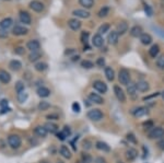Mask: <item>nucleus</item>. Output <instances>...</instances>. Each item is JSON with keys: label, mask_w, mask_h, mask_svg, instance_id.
<instances>
[{"label": "nucleus", "mask_w": 164, "mask_h": 163, "mask_svg": "<svg viewBox=\"0 0 164 163\" xmlns=\"http://www.w3.org/2000/svg\"><path fill=\"white\" fill-rule=\"evenodd\" d=\"M127 93L129 94L131 99H136L138 96V89L136 86V83H129L127 86Z\"/></svg>", "instance_id": "nucleus-7"}, {"label": "nucleus", "mask_w": 164, "mask_h": 163, "mask_svg": "<svg viewBox=\"0 0 164 163\" xmlns=\"http://www.w3.org/2000/svg\"><path fill=\"white\" fill-rule=\"evenodd\" d=\"M63 132V134L66 135L67 137H69L70 136V134H71V130H70V128L68 127V126H65V127H63V130H61Z\"/></svg>", "instance_id": "nucleus-49"}, {"label": "nucleus", "mask_w": 164, "mask_h": 163, "mask_svg": "<svg viewBox=\"0 0 164 163\" xmlns=\"http://www.w3.org/2000/svg\"><path fill=\"white\" fill-rule=\"evenodd\" d=\"M59 153L63 156L65 159H70V158L72 157V154H71V151L70 149L67 146H61L59 149Z\"/></svg>", "instance_id": "nucleus-23"}, {"label": "nucleus", "mask_w": 164, "mask_h": 163, "mask_svg": "<svg viewBox=\"0 0 164 163\" xmlns=\"http://www.w3.org/2000/svg\"><path fill=\"white\" fill-rule=\"evenodd\" d=\"M95 163H107L103 157H98L95 159Z\"/></svg>", "instance_id": "nucleus-53"}, {"label": "nucleus", "mask_w": 164, "mask_h": 163, "mask_svg": "<svg viewBox=\"0 0 164 163\" xmlns=\"http://www.w3.org/2000/svg\"><path fill=\"white\" fill-rule=\"evenodd\" d=\"M107 41L110 45H116L119 41V34L116 31H112L107 36Z\"/></svg>", "instance_id": "nucleus-12"}, {"label": "nucleus", "mask_w": 164, "mask_h": 163, "mask_svg": "<svg viewBox=\"0 0 164 163\" xmlns=\"http://www.w3.org/2000/svg\"><path fill=\"white\" fill-rule=\"evenodd\" d=\"M157 146H158V148L160 149V150L164 151V137L159 139V141L157 142Z\"/></svg>", "instance_id": "nucleus-47"}, {"label": "nucleus", "mask_w": 164, "mask_h": 163, "mask_svg": "<svg viewBox=\"0 0 164 163\" xmlns=\"http://www.w3.org/2000/svg\"><path fill=\"white\" fill-rule=\"evenodd\" d=\"M11 81V76L8 71L6 70H0V82L3 84H7Z\"/></svg>", "instance_id": "nucleus-15"}, {"label": "nucleus", "mask_w": 164, "mask_h": 163, "mask_svg": "<svg viewBox=\"0 0 164 163\" xmlns=\"http://www.w3.org/2000/svg\"><path fill=\"white\" fill-rule=\"evenodd\" d=\"M89 36H90V33H89V32H85V31H83V32L81 33L80 39H81V42L83 43V44H86V43H88Z\"/></svg>", "instance_id": "nucleus-41"}, {"label": "nucleus", "mask_w": 164, "mask_h": 163, "mask_svg": "<svg viewBox=\"0 0 164 163\" xmlns=\"http://www.w3.org/2000/svg\"><path fill=\"white\" fill-rule=\"evenodd\" d=\"M73 16H76L77 18H80V19H88L90 16V12L86 11L84 9H77V10H73L72 12Z\"/></svg>", "instance_id": "nucleus-11"}, {"label": "nucleus", "mask_w": 164, "mask_h": 163, "mask_svg": "<svg viewBox=\"0 0 164 163\" xmlns=\"http://www.w3.org/2000/svg\"><path fill=\"white\" fill-rule=\"evenodd\" d=\"M14 53L18 55H23L24 54V48L23 47H16V51H14Z\"/></svg>", "instance_id": "nucleus-51"}, {"label": "nucleus", "mask_w": 164, "mask_h": 163, "mask_svg": "<svg viewBox=\"0 0 164 163\" xmlns=\"http://www.w3.org/2000/svg\"><path fill=\"white\" fill-rule=\"evenodd\" d=\"M34 132L35 135H37L38 137H46L48 131L46 130V128H45L44 126H36V127L34 128Z\"/></svg>", "instance_id": "nucleus-24"}, {"label": "nucleus", "mask_w": 164, "mask_h": 163, "mask_svg": "<svg viewBox=\"0 0 164 163\" xmlns=\"http://www.w3.org/2000/svg\"><path fill=\"white\" fill-rule=\"evenodd\" d=\"M118 80L120 84L123 86H128L130 83V72L127 70L126 68H122L118 72Z\"/></svg>", "instance_id": "nucleus-2"}, {"label": "nucleus", "mask_w": 164, "mask_h": 163, "mask_svg": "<svg viewBox=\"0 0 164 163\" xmlns=\"http://www.w3.org/2000/svg\"><path fill=\"white\" fill-rule=\"evenodd\" d=\"M161 96H162V99H163V100H164V91H163V92H162V93H161Z\"/></svg>", "instance_id": "nucleus-62"}, {"label": "nucleus", "mask_w": 164, "mask_h": 163, "mask_svg": "<svg viewBox=\"0 0 164 163\" xmlns=\"http://www.w3.org/2000/svg\"><path fill=\"white\" fill-rule=\"evenodd\" d=\"M133 114L135 117H142V116L148 114V109L141 106V107H138V109H136L135 111H133Z\"/></svg>", "instance_id": "nucleus-26"}, {"label": "nucleus", "mask_w": 164, "mask_h": 163, "mask_svg": "<svg viewBox=\"0 0 164 163\" xmlns=\"http://www.w3.org/2000/svg\"><path fill=\"white\" fill-rule=\"evenodd\" d=\"M57 163H63V162H57Z\"/></svg>", "instance_id": "nucleus-64"}, {"label": "nucleus", "mask_w": 164, "mask_h": 163, "mask_svg": "<svg viewBox=\"0 0 164 163\" xmlns=\"http://www.w3.org/2000/svg\"><path fill=\"white\" fill-rule=\"evenodd\" d=\"M145 13H147V14H148L149 16H152V10L150 9V7L145 4Z\"/></svg>", "instance_id": "nucleus-54"}, {"label": "nucleus", "mask_w": 164, "mask_h": 163, "mask_svg": "<svg viewBox=\"0 0 164 163\" xmlns=\"http://www.w3.org/2000/svg\"><path fill=\"white\" fill-rule=\"evenodd\" d=\"M47 118L48 119H53V118L57 119L58 118V115H54V114H51V115H47Z\"/></svg>", "instance_id": "nucleus-57"}, {"label": "nucleus", "mask_w": 164, "mask_h": 163, "mask_svg": "<svg viewBox=\"0 0 164 163\" xmlns=\"http://www.w3.org/2000/svg\"><path fill=\"white\" fill-rule=\"evenodd\" d=\"M0 105L2 106H6V105H8V101H6V100H2V101H1V103H0Z\"/></svg>", "instance_id": "nucleus-58"}, {"label": "nucleus", "mask_w": 164, "mask_h": 163, "mask_svg": "<svg viewBox=\"0 0 164 163\" xmlns=\"http://www.w3.org/2000/svg\"><path fill=\"white\" fill-rule=\"evenodd\" d=\"M140 42H141L143 45H150L152 43V37L150 34H147V33H143L140 37Z\"/></svg>", "instance_id": "nucleus-29"}, {"label": "nucleus", "mask_w": 164, "mask_h": 163, "mask_svg": "<svg viewBox=\"0 0 164 163\" xmlns=\"http://www.w3.org/2000/svg\"><path fill=\"white\" fill-rule=\"evenodd\" d=\"M7 36H8V32H7V30L0 29V37H7Z\"/></svg>", "instance_id": "nucleus-55"}, {"label": "nucleus", "mask_w": 164, "mask_h": 163, "mask_svg": "<svg viewBox=\"0 0 164 163\" xmlns=\"http://www.w3.org/2000/svg\"><path fill=\"white\" fill-rule=\"evenodd\" d=\"M105 77L108 81H113L114 78H115V72L110 67H106L105 68Z\"/></svg>", "instance_id": "nucleus-32"}, {"label": "nucleus", "mask_w": 164, "mask_h": 163, "mask_svg": "<svg viewBox=\"0 0 164 163\" xmlns=\"http://www.w3.org/2000/svg\"><path fill=\"white\" fill-rule=\"evenodd\" d=\"M157 66H158L160 69H164V55L160 56V57L157 59Z\"/></svg>", "instance_id": "nucleus-44"}, {"label": "nucleus", "mask_w": 164, "mask_h": 163, "mask_svg": "<svg viewBox=\"0 0 164 163\" xmlns=\"http://www.w3.org/2000/svg\"><path fill=\"white\" fill-rule=\"evenodd\" d=\"M95 147H96L98 150H101L103 152H110V147L106 142H104V141H96Z\"/></svg>", "instance_id": "nucleus-16"}, {"label": "nucleus", "mask_w": 164, "mask_h": 163, "mask_svg": "<svg viewBox=\"0 0 164 163\" xmlns=\"http://www.w3.org/2000/svg\"><path fill=\"white\" fill-rule=\"evenodd\" d=\"M96 65H98V67H104L105 66V59L103 57H100L96 60Z\"/></svg>", "instance_id": "nucleus-48"}, {"label": "nucleus", "mask_w": 164, "mask_h": 163, "mask_svg": "<svg viewBox=\"0 0 164 163\" xmlns=\"http://www.w3.org/2000/svg\"><path fill=\"white\" fill-rule=\"evenodd\" d=\"M127 140L129 141V142H131V144H137V139L136 137H135V135L133 134V132H129V134H127Z\"/></svg>", "instance_id": "nucleus-43"}, {"label": "nucleus", "mask_w": 164, "mask_h": 163, "mask_svg": "<svg viewBox=\"0 0 164 163\" xmlns=\"http://www.w3.org/2000/svg\"><path fill=\"white\" fill-rule=\"evenodd\" d=\"M82 161L84 163H91L92 158L90 157V154L88 153H82Z\"/></svg>", "instance_id": "nucleus-45"}, {"label": "nucleus", "mask_w": 164, "mask_h": 163, "mask_svg": "<svg viewBox=\"0 0 164 163\" xmlns=\"http://www.w3.org/2000/svg\"><path fill=\"white\" fill-rule=\"evenodd\" d=\"M108 12H110V8H108V7H103V8L98 11V16H100V18H105V16H107Z\"/></svg>", "instance_id": "nucleus-38"}, {"label": "nucleus", "mask_w": 164, "mask_h": 163, "mask_svg": "<svg viewBox=\"0 0 164 163\" xmlns=\"http://www.w3.org/2000/svg\"><path fill=\"white\" fill-rule=\"evenodd\" d=\"M40 47H41V44H40V42L36 41V39H31V41H28V44H26V48L30 49L31 51H40Z\"/></svg>", "instance_id": "nucleus-10"}, {"label": "nucleus", "mask_w": 164, "mask_h": 163, "mask_svg": "<svg viewBox=\"0 0 164 163\" xmlns=\"http://www.w3.org/2000/svg\"><path fill=\"white\" fill-rule=\"evenodd\" d=\"M44 127L46 128V130H47L48 132H51V134H55V132H57L58 129H59V127H58L56 124H54V123H51V122L46 123Z\"/></svg>", "instance_id": "nucleus-27"}, {"label": "nucleus", "mask_w": 164, "mask_h": 163, "mask_svg": "<svg viewBox=\"0 0 164 163\" xmlns=\"http://www.w3.org/2000/svg\"><path fill=\"white\" fill-rule=\"evenodd\" d=\"M85 146V144H86V147H84V148H86V149H90V148H91V146H90V142H89L88 140L86 141H84V144H83Z\"/></svg>", "instance_id": "nucleus-59"}, {"label": "nucleus", "mask_w": 164, "mask_h": 163, "mask_svg": "<svg viewBox=\"0 0 164 163\" xmlns=\"http://www.w3.org/2000/svg\"><path fill=\"white\" fill-rule=\"evenodd\" d=\"M8 144L12 149H18V148L21 147L22 144V140H21V137L19 135H10L8 137Z\"/></svg>", "instance_id": "nucleus-3"}, {"label": "nucleus", "mask_w": 164, "mask_h": 163, "mask_svg": "<svg viewBox=\"0 0 164 163\" xmlns=\"http://www.w3.org/2000/svg\"><path fill=\"white\" fill-rule=\"evenodd\" d=\"M30 8H31L33 11L35 12H41L44 10V4L41 2V1H37V0H33L30 2Z\"/></svg>", "instance_id": "nucleus-9"}, {"label": "nucleus", "mask_w": 164, "mask_h": 163, "mask_svg": "<svg viewBox=\"0 0 164 163\" xmlns=\"http://www.w3.org/2000/svg\"><path fill=\"white\" fill-rule=\"evenodd\" d=\"M88 98L89 100H90L92 103H94V104H103V103H104V99H103L101 95H98V94H96V93L94 92L89 93Z\"/></svg>", "instance_id": "nucleus-8"}, {"label": "nucleus", "mask_w": 164, "mask_h": 163, "mask_svg": "<svg viewBox=\"0 0 164 163\" xmlns=\"http://www.w3.org/2000/svg\"><path fill=\"white\" fill-rule=\"evenodd\" d=\"M13 24V21L11 18H6L0 22V28L3 30H8L9 28H11Z\"/></svg>", "instance_id": "nucleus-25"}, {"label": "nucleus", "mask_w": 164, "mask_h": 163, "mask_svg": "<svg viewBox=\"0 0 164 163\" xmlns=\"http://www.w3.org/2000/svg\"><path fill=\"white\" fill-rule=\"evenodd\" d=\"M28 30L26 29V28H24V26H21V25H16L12 30V33L16 36L25 35V34H28Z\"/></svg>", "instance_id": "nucleus-13"}, {"label": "nucleus", "mask_w": 164, "mask_h": 163, "mask_svg": "<svg viewBox=\"0 0 164 163\" xmlns=\"http://www.w3.org/2000/svg\"><path fill=\"white\" fill-rule=\"evenodd\" d=\"M79 3L85 9H91L94 4V0H79Z\"/></svg>", "instance_id": "nucleus-33"}, {"label": "nucleus", "mask_w": 164, "mask_h": 163, "mask_svg": "<svg viewBox=\"0 0 164 163\" xmlns=\"http://www.w3.org/2000/svg\"><path fill=\"white\" fill-rule=\"evenodd\" d=\"M137 157H138V151H137L136 149H133V148H129V149H127V151H126L127 160L133 161Z\"/></svg>", "instance_id": "nucleus-17"}, {"label": "nucleus", "mask_w": 164, "mask_h": 163, "mask_svg": "<svg viewBox=\"0 0 164 163\" xmlns=\"http://www.w3.org/2000/svg\"><path fill=\"white\" fill-rule=\"evenodd\" d=\"M110 29V25L108 23H103L100 28H98V34H105L106 32H108Z\"/></svg>", "instance_id": "nucleus-36"}, {"label": "nucleus", "mask_w": 164, "mask_h": 163, "mask_svg": "<svg viewBox=\"0 0 164 163\" xmlns=\"http://www.w3.org/2000/svg\"><path fill=\"white\" fill-rule=\"evenodd\" d=\"M37 94L41 98H47V96L51 95V91H49V89L45 88V86H41V88L37 89Z\"/></svg>", "instance_id": "nucleus-28"}, {"label": "nucleus", "mask_w": 164, "mask_h": 163, "mask_svg": "<svg viewBox=\"0 0 164 163\" xmlns=\"http://www.w3.org/2000/svg\"><path fill=\"white\" fill-rule=\"evenodd\" d=\"M86 116H88L89 119H91L92 122H100V121L103 119L104 114L102 113L101 109H90V111H89L88 114H86Z\"/></svg>", "instance_id": "nucleus-1"}, {"label": "nucleus", "mask_w": 164, "mask_h": 163, "mask_svg": "<svg viewBox=\"0 0 164 163\" xmlns=\"http://www.w3.org/2000/svg\"><path fill=\"white\" fill-rule=\"evenodd\" d=\"M159 53H160V46L159 45H152L151 48L149 49V54H150V56H151L152 58H155L157 56L159 55Z\"/></svg>", "instance_id": "nucleus-31"}, {"label": "nucleus", "mask_w": 164, "mask_h": 163, "mask_svg": "<svg viewBox=\"0 0 164 163\" xmlns=\"http://www.w3.org/2000/svg\"><path fill=\"white\" fill-rule=\"evenodd\" d=\"M128 31V24H127L126 22H119L118 24H117L116 26V32L118 33V34H120V35H123V34H125V33Z\"/></svg>", "instance_id": "nucleus-18"}, {"label": "nucleus", "mask_w": 164, "mask_h": 163, "mask_svg": "<svg viewBox=\"0 0 164 163\" xmlns=\"http://www.w3.org/2000/svg\"><path fill=\"white\" fill-rule=\"evenodd\" d=\"M72 111L73 112H76V113H79L80 111H81V107H80V104L78 102H73L72 103Z\"/></svg>", "instance_id": "nucleus-46"}, {"label": "nucleus", "mask_w": 164, "mask_h": 163, "mask_svg": "<svg viewBox=\"0 0 164 163\" xmlns=\"http://www.w3.org/2000/svg\"><path fill=\"white\" fill-rule=\"evenodd\" d=\"M162 137H164V128L162 127H153L149 132L150 139H160Z\"/></svg>", "instance_id": "nucleus-4"}, {"label": "nucleus", "mask_w": 164, "mask_h": 163, "mask_svg": "<svg viewBox=\"0 0 164 163\" xmlns=\"http://www.w3.org/2000/svg\"><path fill=\"white\" fill-rule=\"evenodd\" d=\"M73 53H75V49H72V48H71L70 51H66V55H71V54H73Z\"/></svg>", "instance_id": "nucleus-60"}, {"label": "nucleus", "mask_w": 164, "mask_h": 163, "mask_svg": "<svg viewBox=\"0 0 164 163\" xmlns=\"http://www.w3.org/2000/svg\"><path fill=\"white\" fill-rule=\"evenodd\" d=\"M68 25H69L70 29L73 30V31H78V30L81 28V22L77 19H70L69 21H68Z\"/></svg>", "instance_id": "nucleus-21"}, {"label": "nucleus", "mask_w": 164, "mask_h": 163, "mask_svg": "<svg viewBox=\"0 0 164 163\" xmlns=\"http://www.w3.org/2000/svg\"><path fill=\"white\" fill-rule=\"evenodd\" d=\"M8 111H10V109H2V111H1V113H6V112H8Z\"/></svg>", "instance_id": "nucleus-61"}, {"label": "nucleus", "mask_w": 164, "mask_h": 163, "mask_svg": "<svg viewBox=\"0 0 164 163\" xmlns=\"http://www.w3.org/2000/svg\"><path fill=\"white\" fill-rule=\"evenodd\" d=\"M51 107V104L47 102V101H42L38 104V109L40 111H47L48 109Z\"/></svg>", "instance_id": "nucleus-37"}, {"label": "nucleus", "mask_w": 164, "mask_h": 163, "mask_svg": "<svg viewBox=\"0 0 164 163\" xmlns=\"http://www.w3.org/2000/svg\"><path fill=\"white\" fill-rule=\"evenodd\" d=\"M81 67L84 68V69H91V68L94 67V64L90 60H82L81 61Z\"/></svg>", "instance_id": "nucleus-39"}, {"label": "nucleus", "mask_w": 164, "mask_h": 163, "mask_svg": "<svg viewBox=\"0 0 164 163\" xmlns=\"http://www.w3.org/2000/svg\"><path fill=\"white\" fill-rule=\"evenodd\" d=\"M136 86L138 91H140V92H147L150 89V86H149V83L147 81H138L136 83Z\"/></svg>", "instance_id": "nucleus-22"}, {"label": "nucleus", "mask_w": 164, "mask_h": 163, "mask_svg": "<svg viewBox=\"0 0 164 163\" xmlns=\"http://www.w3.org/2000/svg\"><path fill=\"white\" fill-rule=\"evenodd\" d=\"M26 99H28V94L24 91L21 93H18V101L20 103H24L26 101Z\"/></svg>", "instance_id": "nucleus-42"}, {"label": "nucleus", "mask_w": 164, "mask_h": 163, "mask_svg": "<svg viewBox=\"0 0 164 163\" xmlns=\"http://www.w3.org/2000/svg\"><path fill=\"white\" fill-rule=\"evenodd\" d=\"M143 126L147 128H153V123L151 121H149V122H145L143 123Z\"/></svg>", "instance_id": "nucleus-56"}, {"label": "nucleus", "mask_w": 164, "mask_h": 163, "mask_svg": "<svg viewBox=\"0 0 164 163\" xmlns=\"http://www.w3.org/2000/svg\"><path fill=\"white\" fill-rule=\"evenodd\" d=\"M92 44L94 45L95 47H101V46H103V44H104V39H103L101 34H96V35L93 36V39H92Z\"/></svg>", "instance_id": "nucleus-20"}, {"label": "nucleus", "mask_w": 164, "mask_h": 163, "mask_svg": "<svg viewBox=\"0 0 164 163\" xmlns=\"http://www.w3.org/2000/svg\"><path fill=\"white\" fill-rule=\"evenodd\" d=\"M34 67H35V70L36 71H38V72H43V71H45L47 69V64L40 61V63H36V64H35Z\"/></svg>", "instance_id": "nucleus-34"}, {"label": "nucleus", "mask_w": 164, "mask_h": 163, "mask_svg": "<svg viewBox=\"0 0 164 163\" xmlns=\"http://www.w3.org/2000/svg\"><path fill=\"white\" fill-rule=\"evenodd\" d=\"M19 18H20V21L24 24H31L32 22V19H31V16L28 14V12L26 11H21L19 14Z\"/></svg>", "instance_id": "nucleus-14"}, {"label": "nucleus", "mask_w": 164, "mask_h": 163, "mask_svg": "<svg viewBox=\"0 0 164 163\" xmlns=\"http://www.w3.org/2000/svg\"><path fill=\"white\" fill-rule=\"evenodd\" d=\"M9 67H10V69H11V70L18 71V70H20V69H21V67H22V64H21L19 60H16V59H14V60L10 61Z\"/></svg>", "instance_id": "nucleus-30"}, {"label": "nucleus", "mask_w": 164, "mask_h": 163, "mask_svg": "<svg viewBox=\"0 0 164 163\" xmlns=\"http://www.w3.org/2000/svg\"><path fill=\"white\" fill-rule=\"evenodd\" d=\"M57 138H58L59 140H65V139L67 138V136L63 134V131H59V132H57Z\"/></svg>", "instance_id": "nucleus-50"}, {"label": "nucleus", "mask_w": 164, "mask_h": 163, "mask_svg": "<svg viewBox=\"0 0 164 163\" xmlns=\"http://www.w3.org/2000/svg\"><path fill=\"white\" fill-rule=\"evenodd\" d=\"M77 163H84V162H83V161H78Z\"/></svg>", "instance_id": "nucleus-63"}, {"label": "nucleus", "mask_w": 164, "mask_h": 163, "mask_svg": "<svg viewBox=\"0 0 164 163\" xmlns=\"http://www.w3.org/2000/svg\"><path fill=\"white\" fill-rule=\"evenodd\" d=\"M159 94H160V93H159V92H157V93H153V94H151V95L145 96V98H143V101H147V100H149V99H152V98H157V96H158Z\"/></svg>", "instance_id": "nucleus-52"}, {"label": "nucleus", "mask_w": 164, "mask_h": 163, "mask_svg": "<svg viewBox=\"0 0 164 163\" xmlns=\"http://www.w3.org/2000/svg\"><path fill=\"white\" fill-rule=\"evenodd\" d=\"M114 93H115V96H116L117 100H118L119 102L124 103L125 101H126V95H125V92H124L123 89H122L119 86H114Z\"/></svg>", "instance_id": "nucleus-5"}, {"label": "nucleus", "mask_w": 164, "mask_h": 163, "mask_svg": "<svg viewBox=\"0 0 164 163\" xmlns=\"http://www.w3.org/2000/svg\"><path fill=\"white\" fill-rule=\"evenodd\" d=\"M142 32H143V31H142L141 26L139 25H135L130 29V35L133 36V37H140V36L143 34Z\"/></svg>", "instance_id": "nucleus-19"}, {"label": "nucleus", "mask_w": 164, "mask_h": 163, "mask_svg": "<svg viewBox=\"0 0 164 163\" xmlns=\"http://www.w3.org/2000/svg\"><path fill=\"white\" fill-rule=\"evenodd\" d=\"M41 57H42V53L40 51H32L31 54L28 55V59H30V61H36L37 59H40Z\"/></svg>", "instance_id": "nucleus-35"}, {"label": "nucleus", "mask_w": 164, "mask_h": 163, "mask_svg": "<svg viewBox=\"0 0 164 163\" xmlns=\"http://www.w3.org/2000/svg\"><path fill=\"white\" fill-rule=\"evenodd\" d=\"M93 88H94V90H96V91L100 93L107 92V86H106L103 81H100V80L94 81V82H93Z\"/></svg>", "instance_id": "nucleus-6"}, {"label": "nucleus", "mask_w": 164, "mask_h": 163, "mask_svg": "<svg viewBox=\"0 0 164 163\" xmlns=\"http://www.w3.org/2000/svg\"><path fill=\"white\" fill-rule=\"evenodd\" d=\"M24 89H25V86H24V83L22 82V81H18V82L16 83V93H21L24 91Z\"/></svg>", "instance_id": "nucleus-40"}]
</instances>
